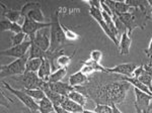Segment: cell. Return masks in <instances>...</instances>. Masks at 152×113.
Wrapping results in <instances>:
<instances>
[{
  "label": "cell",
  "mask_w": 152,
  "mask_h": 113,
  "mask_svg": "<svg viewBox=\"0 0 152 113\" xmlns=\"http://www.w3.org/2000/svg\"><path fill=\"white\" fill-rule=\"evenodd\" d=\"M29 56L28 54L23 56V58H19L14 60L8 65H1L0 67V77L3 79L5 77H10V76H20L26 73V67Z\"/></svg>",
  "instance_id": "4"
},
{
  "label": "cell",
  "mask_w": 152,
  "mask_h": 113,
  "mask_svg": "<svg viewBox=\"0 0 152 113\" xmlns=\"http://www.w3.org/2000/svg\"><path fill=\"white\" fill-rule=\"evenodd\" d=\"M87 3L89 4V14L91 15L92 18L94 20L97 21L99 25L102 28V29L104 30V33L109 36V38L111 40L113 43L116 45L118 48H119V40H118L117 36H115L114 34L112 33V31L110 30V28H107V25L105 24L104 20V17H102V7H100V1H87Z\"/></svg>",
  "instance_id": "3"
},
{
  "label": "cell",
  "mask_w": 152,
  "mask_h": 113,
  "mask_svg": "<svg viewBox=\"0 0 152 113\" xmlns=\"http://www.w3.org/2000/svg\"><path fill=\"white\" fill-rule=\"evenodd\" d=\"M111 106H112V108H113V113H123V112L120 111V109L118 108V106H117L116 104H114V103H113Z\"/></svg>",
  "instance_id": "39"
},
{
  "label": "cell",
  "mask_w": 152,
  "mask_h": 113,
  "mask_svg": "<svg viewBox=\"0 0 152 113\" xmlns=\"http://www.w3.org/2000/svg\"><path fill=\"white\" fill-rule=\"evenodd\" d=\"M80 71H81V73H83L84 75H86V76L94 72V68H92L91 66H89V65H83Z\"/></svg>",
  "instance_id": "35"
},
{
  "label": "cell",
  "mask_w": 152,
  "mask_h": 113,
  "mask_svg": "<svg viewBox=\"0 0 152 113\" xmlns=\"http://www.w3.org/2000/svg\"><path fill=\"white\" fill-rule=\"evenodd\" d=\"M90 59L92 61H94L95 63H99L100 64L102 60V53L99 50H94L90 53Z\"/></svg>",
  "instance_id": "34"
},
{
  "label": "cell",
  "mask_w": 152,
  "mask_h": 113,
  "mask_svg": "<svg viewBox=\"0 0 152 113\" xmlns=\"http://www.w3.org/2000/svg\"><path fill=\"white\" fill-rule=\"evenodd\" d=\"M34 43L36 46H38L42 51H47L50 50V46H51V31L50 28H43L41 30H39L36 33L35 38L31 40Z\"/></svg>",
  "instance_id": "11"
},
{
  "label": "cell",
  "mask_w": 152,
  "mask_h": 113,
  "mask_svg": "<svg viewBox=\"0 0 152 113\" xmlns=\"http://www.w3.org/2000/svg\"><path fill=\"white\" fill-rule=\"evenodd\" d=\"M31 46V40L24 41L23 43H20V45L13 46H11V48L7 49V50L1 51L0 55L6 56H12V58H15V60H16V59L23 58V56L28 55Z\"/></svg>",
  "instance_id": "10"
},
{
  "label": "cell",
  "mask_w": 152,
  "mask_h": 113,
  "mask_svg": "<svg viewBox=\"0 0 152 113\" xmlns=\"http://www.w3.org/2000/svg\"><path fill=\"white\" fill-rule=\"evenodd\" d=\"M20 11L23 18H28L41 23L46 22V17L41 9V4L38 2H28L21 7Z\"/></svg>",
  "instance_id": "5"
},
{
  "label": "cell",
  "mask_w": 152,
  "mask_h": 113,
  "mask_svg": "<svg viewBox=\"0 0 152 113\" xmlns=\"http://www.w3.org/2000/svg\"><path fill=\"white\" fill-rule=\"evenodd\" d=\"M66 74H67V68L58 69V70L52 72V74L50 75V77H49L47 82L50 83V84H54V83L60 82V81L66 76Z\"/></svg>",
  "instance_id": "23"
},
{
  "label": "cell",
  "mask_w": 152,
  "mask_h": 113,
  "mask_svg": "<svg viewBox=\"0 0 152 113\" xmlns=\"http://www.w3.org/2000/svg\"><path fill=\"white\" fill-rule=\"evenodd\" d=\"M2 85L5 87V89L7 91H9L10 93L14 95L20 102H23V104L26 107L29 108L31 110H34V111H39V104L36 100H34L33 98L31 96H28L24 91L21 90H18V89H14L13 87H11L8 83L6 82H2Z\"/></svg>",
  "instance_id": "6"
},
{
  "label": "cell",
  "mask_w": 152,
  "mask_h": 113,
  "mask_svg": "<svg viewBox=\"0 0 152 113\" xmlns=\"http://www.w3.org/2000/svg\"><path fill=\"white\" fill-rule=\"evenodd\" d=\"M104 2L116 14L126 13V12H128L131 9V7L125 1H104Z\"/></svg>",
  "instance_id": "17"
},
{
  "label": "cell",
  "mask_w": 152,
  "mask_h": 113,
  "mask_svg": "<svg viewBox=\"0 0 152 113\" xmlns=\"http://www.w3.org/2000/svg\"><path fill=\"white\" fill-rule=\"evenodd\" d=\"M132 45V38L128 34V31L125 30L123 33L121 34V40H120L119 43V53L120 55H129L130 49H131Z\"/></svg>",
  "instance_id": "16"
},
{
  "label": "cell",
  "mask_w": 152,
  "mask_h": 113,
  "mask_svg": "<svg viewBox=\"0 0 152 113\" xmlns=\"http://www.w3.org/2000/svg\"><path fill=\"white\" fill-rule=\"evenodd\" d=\"M0 28H1V31H11L14 34L21 33L23 31V26L21 24L12 22L10 20H7L5 18H2L1 17V21H0Z\"/></svg>",
  "instance_id": "18"
},
{
  "label": "cell",
  "mask_w": 152,
  "mask_h": 113,
  "mask_svg": "<svg viewBox=\"0 0 152 113\" xmlns=\"http://www.w3.org/2000/svg\"><path fill=\"white\" fill-rule=\"evenodd\" d=\"M67 97L69 98V99L72 100V101L78 103V104L81 105V106H83V107H84L85 105H86L87 97L85 96L84 94H82V93H80V92H78V91H76V89L74 91H72V92H71Z\"/></svg>",
  "instance_id": "25"
},
{
  "label": "cell",
  "mask_w": 152,
  "mask_h": 113,
  "mask_svg": "<svg viewBox=\"0 0 152 113\" xmlns=\"http://www.w3.org/2000/svg\"><path fill=\"white\" fill-rule=\"evenodd\" d=\"M130 88V84L127 82H112L109 84H94L88 81L85 85L75 88L78 92L84 94L86 97L91 98L96 104H121L125 101Z\"/></svg>",
  "instance_id": "1"
},
{
  "label": "cell",
  "mask_w": 152,
  "mask_h": 113,
  "mask_svg": "<svg viewBox=\"0 0 152 113\" xmlns=\"http://www.w3.org/2000/svg\"><path fill=\"white\" fill-rule=\"evenodd\" d=\"M42 60L43 59H28V63H26V72L38 73L39 69L42 65Z\"/></svg>",
  "instance_id": "27"
},
{
  "label": "cell",
  "mask_w": 152,
  "mask_h": 113,
  "mask_svg": "<svg viewBox=\"0 0 152 113\" xmlns=\"http://www.w3.org/2000/svg\"><path fill=\"white\" fill-rule=\"evenodd\" d=\"M135 93V109H136V113H149L148 108L150 101L152 99V95L147 94L145 92H142L137 88H134Z\"/></svg>",
  "instance_id": "8"
},
{
  "label": "cell",
  "mask_w": 152,
  "mask_h": 113,
  "mask_svg": "<svg viewBox=\"0 0 152 113\" xmlns=\"http://www.w3.org/2000/svg\"><path fill=\"white\" fill-rule=\"evenodd\" d=\"M71 63V56L67 55L60 56L56 61V66H57V70L60 68H67L68 65Z\"/></svg>",
  "instance_id": "29"
},
{
  "label": "cell",
  "mask_w": 152,
  "mask_h": 113,
  "mask_svg": "<svg viewBox=\"0 0 152 113\" xmlns=\"http://www.w3.org/2000/svg\"><path fill=\"white\" fill-rule=\"evenodd\" d=\"M61 107L66 109L67 111H69L71 113H82L84 111V108L81 105H79L78 103H76L74 101H72L71 99H69L68 97H65V99L63 100Z\"/></svg>",
  "instance_id": "21"
},
{
  "label": "cell",
  "mask_w": 152,
  "mask_h": 113,
  "mask_svg": "<svg viewBox=\"0 0 152 113\" xmlns=\"http://www.w3.org/2000/svg\"><path fill=\"white\" fill-rule=\"evenodd\" d=\"M94 111L95 113H113V108L107 104H96Z\"/></svg>",
  "instance_id": "33"
},
{
  "label": "cell",
  "mask_w": 152,
  "mask_h": 113,
  "mask_svg": "<svg viewBox=\"0 0 152 113\" xmlns=\"http://www.w3.org/2000/svg\"><path fill=\"white\" fill-rule=\"evenodd\" d=\"M122 80L125 81V82L129 83L130 85H133L134 88H137V89H139L142 92H145L147 94L149 95H152V93L150 92V90L148 89V88L146 87L145 85L143 84L142 82H140L137 78H134V77H123L122 78Z\"/></svg>",
  "instance_id": "22"
},
{
  "label": "cell",
  "mask_w": 152,
  "mask_h": 113,
  "mask_svg": "<svg viewBox=\"0 0 152 113\" xmlns=\"http://www.w3.org/2000/svg\"><path fill=\"white\" fill-rule=\"evenodd\" d=\"M82 113H95L94 111H91V110H86V109H84V111H83Z\"/></svg>",
  "instance_id": "40"
},
{
  "label": "cell",
  "mask_w": 152,
  "mask_h": 113,
  "mask_svg": "<svg viewBox=\"0 0 152 113\" xmlns=\"http://www.w3.org/2000/svg\"><path fill=\"white\" fill-rule=\"evenodd\" d=\"M41 90L44 91L46 97H47L48 99L53 103L54 106H61L63 100L65 99L64 96L58 94V93H56L55 91H53L52 89H51V87H50V85H49L48 82L43 83V85H42V87H41Z\"/></svg>",
  "instance_id": "13"
},
{
  "label": "cell",
  "mask_w": 152,
  "mask_h": 113,
  "mask_svg": "<svg viewBox=\"0 0 152 113\" xmlns=\"http://www.w3.org/2000/svg\"><path fill=\"white\" fill-rule=\"evenodd\" d=\"M21 113H40V112L34 111V110H31L28 107H24V108H23V110H21Z\"/></svg>",
  "instance_id": "38"
},
{
  "label": "cell",
  "mask_w": 152,
  "mask_h": 113,
  "mask_svg": "<svg viewBox=\"0 0 152 113\" xmlns=\"http://www.w3.org/2000/svg\"><path fill=\"white\" fill-rule=\"evenodd\" d=\"M49 85H50L51 89L53 91H55L56 93H58V94L62 95L64 97H67L72 91L75 90V88L72 87L69 83H65V82H57V83H54V84H50L49 83Z\"/></svg>",
  "instance_id": "15"
},
{
  "label": "cell",
  "mask_w": 152,
  "mask_h": 113,
  "mask_svg": "<svg viewBox=\"0 0 152 113\" xmlns=\"http://www.w3.org/2000/svg\"><path fill=\"white\" fill-rule=\"evenodd\" d=\"M26 36H28V35H26V34L24 33L23 31L13 34V35L11 36L12 46H18V45H20V43H23V41H24V38H26Z\"/></svg>",
  "instance_id": "31"
},
{
  "label": "cell",
  "mask_w": 152,
  "mask_h": 113,
  "mask_svg": "<svg viewBox=\"0 0 152 113\" xmlns=\"http://www.w3.org/2000/svg\"><path fill=\"white\" fill-rule=\"evenodd\" d=\"M52 72H53V69H52V66H51L50 62H49L47 59L44 58L43 60H42L41 67L39 69L38 73H37L39 76V78H40L41 80L47 82L49 77H50V75L52 74Z\"/></svg>",
  "instance_id": "19"
},
{
  "label": "cell",
  "mask_w": 152,
  "mask_h": 113,
  "mask_svg": "<svg viewBox=\"0 0 152 113\" xmlns=\"http://www.w3.org/2000/svg\"><path fill=\"white\" fill-rule=\"evenodd\" d=\"M39 104V112L40 113H52L55 112V108H54L53 103L48 99L47 97H45L44 99L40 100L38 102Z\"/></svg>",
  "instance_id": "24"
},
{
  "label": "cell",
  "mask_w": 152,
  "mask_h": 113,
  "mask_svg": "<svg viewBox=\"0 0 152 113\" xmlns=\"http://www.w3.org/2000/svg\"><path fill=\"white\" fill-rule=\"evenodd\" d=\"M28 96H31L34 100H36L37 102H39L40 100L44 99L46 97L45 93L43 90L41 89H33V90H28V89H23Z\"/></svg>",
  "instance_id": "28"
},
{
  "label": "cell",
  "mask_w": 152,
  "mask_h": 113,
  "mask_svg": "<svg viewBox=\"0 0 152 113\" xmlns=\"http://www.w3.org/2000/svg\"><path fill=\"white\" fill-rule=\"evenodd\" d=\"M88 81H89V79L87 78V76L81 73V71H79V72H76L70 76L69 82L68 83H69L72 87L77 88V87H80V86L85 85Z\"/></svg>",
  "instance_id": "20"
},
{
  "label": "cell",
  "mask_w": 152,
  "mask_h": 113,
  "mask_svg": "<svg viewBox=\"0 0 152 113\" xmlns=\"http://www.w3.org/2000/svg\"><path fill=\"white\" fill-rule=\"evenodd\" d=\"M145 55L147 56V58L152 59V38H151L150 43H149L148 48H147L146 50H145Z\"/></svg>",
  "instance_id": "36"
},
{
  "label": "cell",
  "mask_w": 152,
  "mask_h": 113,
  "mask_svg": "<svg viewBox=\"0 0 152 113\" xmlns=\"http://www.w3.org/2000/svg\"><path fill=\"white\" fill-rule=\"evenodd\" d=\"M52 25V22L49 21V22H45V23H41V22H37V21L31 20L28 18H24L23 22L21 24L23 26V31L26 35L29 38V40H34L35 38L36 33H38L39 30L46 28H51Z\"/></svg>",
  "instance_id": "9"
},
{
  "label": "cell",
  "mask_w": 152,
  "mask_h": 113,
  "mask_svg": "<svg viewBox=\"0 0 152 113\" xmlns=\"http://www.w3.org/2000/svg\"><path fill=\"white\" fill-rule=\"evenodd\" d=\"M54 108H55V113H71L61 106H54Z\"/></svg>",
  "instance_id": "37"
},
{
  "label": "cell",
  "mask_w": 152,
  "mask_h": 113,
  "mask_svg": "<svg viewBox=\"0 0 152 113\" xmlns=\"http://www.w3.org/2000/svg\"><path fill=\"white\" fill-rule=\"evenodd\" d=\"M138 66L134 63H125L120 64L113 68H107V74H119V75L127 76V77H132V74Z\"/></svg>",
  "instance_id": "12"
},
{
  "label": "cell",
  "mask_w": 152,
  "mask_h": 113,
  "mask_svg": "<svg viewBox=\"0 0 152 113\" xmlns=\"http://www.w3.org/2000/svg\"><path fill=\"white\" fill-rule=\"evenodd\" d=\"M46 54H47L46 51H42L38 46H36L35 43L31 41V46L28 51L29 59H44V58H46Z\"/></svg>",
  "instance_id": "26"
},
{
  "label": "cell",
  "mask_w": 152,
  "mask_h": 113,
  "mask_svg": "<svg viewBox=\"0 0 152 113\" xmlns=\"http://www.w3.org/2000/svg\"><path fill=\"white\" fill-rule=\"evenodd\" d=\"M1 8H2V14H1L2 18H5L7 20H10L12 22H15V23L21 21V19H24L20 10L10 9L4 5L3 3H1Z\"/></svg>",
  "instance_id": "14"
},
{
  "label": "cell",
  "mask_w": 152,
  "mask_h": 113,
  "mask_svg": "<svg viewBox=\"0 0 152 113\" xmlns=\"http://www.w3.org/2000/svg\"><path fill=\"white\" fill-rule=\"evenodd\" d=\"M15 80L18 81L23 85V89H28V90L41 89L43 83L45 82V81L41 80L39 78L38 74L34 72H26L23 75L19 76L18 78H16Z\"/></svg>",
  "instance_id": "7"
},
{
  "label": "cell",
  "mask_w": 152,
  "mask_h": 113,
  "mask_svg": "<svg viewBox=\"0 0 152 113\" xmlns=\"http://www.w3.org/2000/svg\"><path fill=\"white\" fill-rule=\"evenodd\" d=\"M140 82L143 83L144 85L150 90V92L152 93V76L149 75L147 72H144V74H142L140 77L137 78Z\"/></svg>",
  "instance_id": "30"
},
{
  "label": "cell",
  "mask_w": 152,
  "mask_h": 113,
  "mask_svg": "<svg viewBox=\"0 0 152 113\" xmlns=\"http://www.w3.org/2000/svg\"><path fill=\"white\" fill-rule=\"evenodd\" d=\"M52 25L50 28L51 31V46L50 50L48 51H58L59 49L63 48L64 41H66L65 33L61 26L60 19H59V9L55 11V13L52 16Z\"/></svg>",
  "instance_id": "2"
},
{
  "label": "cell",
  "mask_w": 152,
  "mask_h": 113,
  "mask_svg": "<svg viewBox=\"0 0 152 113\" xmlns=\"http://www.w3.org/2000/svg\"><path fill=\"white\" fill-rule=\"evenodd\" d=\"M149 65H150V67H151V69H152V62H151V63H149Z\"/></svg>",
  "instance_id": "41"
},
{
  "label": "cell",
  "mask_w": 152,
  "mask_h": 113,
  "mask_svg": "<svg viewBox=\"0 0 152 113\" xmlns=\"http://www.w3.org/2000/svg\"><path fill=\"white\" fill-rule=\"evenodd\" d=\"M61 26H62V29L65 33V36H66V40H69V41H75L78 38V34L75 33L73 30H71L65 25V24L61 23Z\"/></svg>",
  "instance_id": "32"
}]
</instances>
